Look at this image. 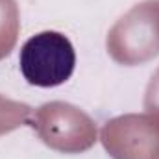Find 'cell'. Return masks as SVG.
<instances>
[{"label": "cell", "mask_w": 159, "mask_h": 159, "mask_svg": "<svg viewBox=\"0 0 159 159\" xmlns=\"http://www.w3.org/2000/svg\"><path fill=\"white\" fill-rule=\"evenodd\" d=\"M19 65L24 80L35 87H57L72 76L76 52L59 32H41L22 44Z\"/></svg>", "instance_id": "6da1fadb"}]
</instances>
